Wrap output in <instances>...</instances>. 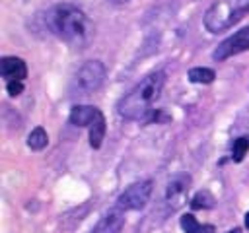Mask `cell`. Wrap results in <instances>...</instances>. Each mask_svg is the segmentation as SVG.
Masks as SVG:
<instances>
[{
  "label": "cell",
  "mask_w": 249,
  "mask_h": 233,
  "mask_svg": "<svg viewBox=\"0 0 249 233\" xmlns=\"http://www.w3.org/2000/svg\"><path fill=\"white\" fill-rule=\"evenodd\" d=\"M163 85L165 74L161 70L148 74L117 103V113L126 120H150L154 103L160 99Z\"/></svg>",
  "instance_id": "1"
},
{
  "label": "cell",
  "mask_w": 249,
  "mask_h": 233,
  "mask_svg": "<svg viewBox=\"0 0 249 233\" xmlns=\"http://www.w3.org/2000/svg\"><path fill=\"white\" fill-rule=\"evenodd\" d=\"M51 35L70 45H84L89 39V21L86 14L72 4H56L43 16Z\"/></svg>",
  "instance_id": "2"
},
{
  "label": "cell",
  "mask_w": 249,
  "mask_h": 233,
  "mask_svg": "<svg viewBox=\"0 0 249 233\" xmlns=\"http://www.w3.org/2000/svg\"><path fill=\"white\" fill-rule=\"evenodd\" d=\"M245 14H249V0H216L204 14V27L210 33H222Z\"/></svg>",
  "instance_id": "3"
},
{
  "label": "cell",
  "mask_w": 249,
  "mask_h": 233,
  "mask_svg": "<svg viewBox=\"0 0 249 233\" xmlns=\"http://www.w3.org/2000/svg\"><path fill=\"white\" fill-rule=\"evenodd\" d=\"M152 194V181H138L134 184H130L124 192H121V196L117 198V208H121L123 212L126 210H142Z\"/></svg>",
  "instance_id": "4"
},
{
  "label": "cell",
  "mask_w": 249,
  "mask_h": 233,
  "mask_svg": "<svg viewBox=\"0 0 249 233\" xmlns=\"http://www.w3.org/2000/svg\"><path fill=\"white\" fill-rule=\"evenodd\" d=\"M105 82V66L99 60H88L76 74V85L84 93H91L99 89Z\"/></svg>",
  "instance_id": "5"
},
{
  "label": "cell",
  "mask_w": 249,
  "mask_h": 233,
  "mask_svg": "<svg viewBox=\"0 0 249 233\" xmlns=\"http://www.w3.org/2000/svg\"><path fill=\"white\" fill-rule=\"evenodd\" d=\"M245 50H249V25L239 29V31H235L228 39H224L216 47V50L212 52V58L216 62H222V60L231 58V56H235L239 52H245Z\"/></svg>",
  "instance_id": "6"
},
{
  "label": "cell",
  "mask_w": 249,
  "mask_h": 233,
  "mask_svg": "<svg viewBox=\"0 0 249 233\" xmlns=\"http://www.w3.org/2000/svg\"><path fill=\"white\" fill-rule=\"evenodd\" d=\"M0 74L6 82H23L27 78V66L18 56H4L0 60Z\"/></svg>",
  "instance_id": "7"
},
{
  "label": "cell",
  "mask_w": 249,
  "mask_h": 233,
  "mask_svg": "<svg viewBox=\"0 0 249 233\" xmlns=\"http://www.w3.org/2000/svg\"><path fill=\"white\" fill-rule=\"evenodd\" d=\"M124 225V212L121 208H113L95 223L89 233H121Z\"/></svg>",
  "instance_id": "8"
},
{
  "label": "cell",
  "mask_w": 249,
  "mask_h": 233,
  "mask_svg": "<svg viewBox=\"0 0 249 233\" xmlns=\"http://www.w3.org/2000/svg\"><path fill=\"white\" fill-rule=\"evenodd\" d=\"M189 184H191V177H189V175H177V177H173V179L167 183L165 198H167L169 204L173 202V208H177V206L183 204L185 194H187V190H189Z\"/></svg>",
  "instance_id": "9"
},
{
  "label": "cell",
  "mask_w": 249,
  "mask_h": 233,
  "mask_svg": "<svg viewBox=\"0 0 249 233\" xmlns=\"http://www.w3.org/2000/svg\"><path fill=\"white\" fill-rule=\"evenodd\" d=\"M99 115H101V111H99L97 107H91V105H74V107L70 109L68 120H70V124H74V126H88V128H89V124H91Z\"/></svg>",
  "instance_id": "10"
},
{
  "label": "cell",
  "mask_w": 249,
  "mask_h": 233,
  "mask_svg": "<svg viewBox=\"0 0 249 233\" xmlns=\"http://www.w3.org/2000/svg\"><path fill=\"white\" fill-rule=\"evenodd\" d=\"M105 130H107V124H105V116L103 113L89 124V146L93 150H99L101 144H103V138H105Z\"/></svg>",
  "instance_id": "11"
},
{
  "label": "cell",
  "mask_w": 249,
  "mask_h": 233,
  "mask_svg": "<svg viewBox=\"0 0 249 233\" xmlns=\"http://www.w3.org/2000/svg\"><path fill=\"white\" fill-rule=\"evenodd\" d=\"M191 208L193 210H210V208H214V204H216V198L212 196V192L210 190H198L193 198H191Z\"/></svg>",
  "instance_id": "12"
},
{
  "label": "cell",
  "mask_w": 249,
  "mask_h": 233,
  "mask_svg": "<svg viewBox=\"0 0 249 233\" xmlns=\"http://www.w3.org/2000/svg\"><path fill=\"white\" fill-rule=\"evenodd\" d=\"M216 78V72L212 68H204V66H196L189 70V80L193 83H212Z\"/></svg>",
  "instance_id": "13"
},
{
  "label": "cell",
  "mask_w": 249,
  "mask_h": 233,
  "mask_svg": "<svg viewBox=\"0 0 249 233\" xmlns=\"http://www.w3.org/2000/svg\"><path fill=\"white\" fill-rule=\"evenodd\" d=\"M47 142H49V136H47V132H45L43 126H35V128L29 132V136H27V146H29L31 150H35V151L43 150V148L47 146Z\"/></svg>",
  "instance_id": "14"
},
{
  "label": "cell",
  "mask_w": 249,
  "mask_h": 233,
  "mask_svg": "<svg viewBox=\"0 0 249 233\" xmlns=\"http://www.w3.org/2000/svg\"><path fill=\"white\" fill-rule=\"evenodd\" d=\"M249 151V136H239L237 140H233V148H231V159L235 163L243 161L245 153Z\"/></svg>",
  "instance_id": "15"
},
{
  "label": "cell",
  "mask_w": 249,
  "mask_h": 233,
  "mask_svg": "<svg viewBox=\"0 0 249 233\" xmlns=\"http://www.w3.org/2000/svg\"><path fill=\"white\" fill-rule=\"evenodd\" d=\"M179 223H181V229L185 233H200V229H202V225L195 219L193 214H183L181 219H179Z\"/></svg>",
  "instance_id": "16"
},
{
  "label": "cell",
  "mask_w": 249,
  "mask_h": 233,
  "mask_svg": "<svg viewBox=\"0 0 249 233\" xmlns=\"http://www.w3.org/2000/svg\"><path fill=\"white\" fill-rule=\"evenodd\" d=\"M6 89L12 97H18L23 91V82H6Z\"/></svg>",
  "instance_id": "17"
},
{
  "label": "cell",
  "mask_w": 249,
  "mask_h": 233,
  "mask_svg": "<svg viewBox=\"0 0 249 233\" xmlns=\"http://www.w3.org/2000/svg\"><path fill=\"white\" fill-rule=\"evenodd\" d=\"M216 229H214V225H202V229H200V233H214Z\"/></svg>",
  "instance_id": "18"
},
{
  "label": "cell",
  "mask_w": 249,
  "mask_h": 233,
  "mask_svg": "<svg viewBox=\"0 0 249 233\" xmlns=\"http://www.w3.org/2000/svg\"><path fill=\"white\" fill-rule=\"evenodd\" d=\"M245 227H249V212L245 214Z\"/></svg>",
  "instance_id": "19"
},
{
  "label": "cell",
  "mask_w": 249,
  "mask_h": 233,
  "mask_svg": "<svg viewBox=\"0 0 249 233\" xmlns=\"http://www.w3.org/2000/svg\"><path fill=\"white\" fill-rule=\"evenodd\" d=\"M228 233H241V229H237V227H233V229H230Z\"/></svg>",
  "instance_id": "20"
}]
</instances>
